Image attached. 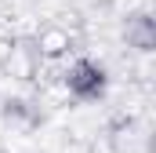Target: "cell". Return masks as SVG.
<instances>
[{
    "instance_id": "cell-1",
    "label": "cell",
    "mask_w": 156,
    "mask_h": 153,
    "mask_svg": "<svg viewBox=\"0 0 156 153\" xmlns=\"http://www.w3.org/2000/svg\"><path fill=\"white\" fill-rule=\"evenodd\" d=\"M105 88V73L94 66V62H76L73 73H69V91L76 99H98Z\"/></svg>"
}]
</instances>
